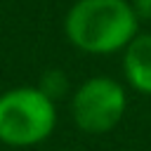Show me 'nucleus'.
I'll return each instance as SVG.
<instances>
[{
    "mask_svg": "<svg viewBox=\"0 0 151 151\" xmlns=\"http://www.w3.org/2000/svg\"><path fill=\"white\" fill-rule=\"evenodd\" d=\"M139 19L127 0H78L64 21L66 38L87 54H113L137 35Z\"/></svg>",
    "mask_w": 151,
    "mask_h": 151,
    "instance_id": "nucleus-1",
    "label": "nucleus"
},
{
    "mask_svg": "<svg viewBox=\"0 0 151 151\" xmlns=\"http://www.w3.org/2000/svg\"><path fill=\"white\" fill-rule=\"evenodd\" d=\"M127 94L125 87L109 78L94 76L78 85L71 97V118L78 130L87 134H104L111 132L125 116Z\"/></svg>",
    "mask_w": 151,
    "mask_h": 151,
    "instance_id": "nucleus-3",
    "label": "nucleus"
},
{
    "mask_svg": "<svg viewBox=\"0 0 151 151\" xmlns=\"http://www.w3.org/2000/svg\"><path fill=\"white\" fill-rule=\"evenodd\" d=\"M123 73L139 94H151V33H137L123 50Z\"/></svg>",
    "mask_w": 151,
    "mask_h": 151,
    "instance_id": "nucleus-4",
    "label": "nucleus"
},
{
    "mask_svg": "<svg viewBox=\"0 0 151 151\" xmlns=\"http://www.w3.org/2000/svg\"><path fill=\"white\" fill-rule=\"evenodd\" d=\"M57 127V104L38 87H12L0 94V144L28 149Z\"/></svg>",
    "mask_w": 151,
    "mask_h": 151,
    "instance_id": "nucleus-2",
    "label": "nucleus"
},
{
    "mask_svg": "<svg viewBox=\"0 0 151 151\" xmlns=\"http://www.w3.org/2000/svg\"><path fill=\"white\" fill-rule=\"evenodd\" d=\"M130 5L139 21H151V0H132Z\"/></svg>",
    "mask_w": 151,
    "mask_h": 151,
    "instance_id": "nucleus-6",
    "label": "nucleus"
},
{
    "mask_svg": "<svg viewBox=\"0 0 151 151\" xmlns=\"http://www.w3.org/2000/svg\"><path fill=\"white\" fill-rule=\"evenodd\" d=\"M38 90H40L45 97H50L52 101H57V99H61V97L68 92V78H66L64 71H59V68H50V71L42 73Z\"/></svg>",
    "mask_w": 151,
    "mask_h": 151,
    "instance_id": "nucleus-5",
    "label": "nucleus"
}]
</instances>
